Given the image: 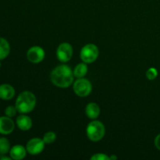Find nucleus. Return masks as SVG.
Segmentation results:
<instances>
[{"label": "nucleus", "instance_id": "f257e3e1", "mask_svg": "<svg viewBox=\"0 0 160 160\" xmlns=\"http://www.w3.org/2000/svg\"><path fill=\"white\" fill-rule=\"evenodd\" d=\"M73 70L69 66L62 64L55 67L50 73V79L55 86L60 88H69L73 83Z\"/></svg>", "mask_w": 160, "mask_h": 160}, {"label": "nucleus", "instance_id": "f03ea898", "mask_svg": "<svg viewBox=\"0 0 160 160\" xmlns=\"http://www.w3.org/2000/svg\"><path fill=\"white\" fill-rule=\"evenodd\" d=\"M37 99L33 92L29 91L22 92L16 99L15 106L17 112L21 114H27L32 112L35 108Z\"/></svg>", "mask_w": 160, "mask_h": 160}, {"label": "nucleus", "instance_id": "7ed1b4c3", "mask_svg": "<svg viewBox=\"0 0 160 160\" xmlns=\"http://www.w3.org/2000/svg\"><path fill=\"white\" fill-rule=\"evenodd\" d=\"M87 136L90 141L97 142L101 141L106 134V128L102 122L93 120L88 123L86 129Z\"/></svg>", "mask_w": 160, "mask_h": 160}, {"label": "nucleus", "instance_id": "20e7f679", "mask_svg": "<svg viewBox=\"0 0 160 160\" xmlns=\"http://www.w3.org/2000/svg\"><path fill=\"white\" fill-rule=\"evenodd\" d=\"M99 50L95 44H87L81 50L80 57L85 63H92L95 62L98 57Z\"/></svg>", "mask_w": 160, "mask_h": 160}, {"label": "nucleus", "instance_id": "39448f33", "mask_svg": "<svg viewBox=\"0 0 160 160\" xmlns=\"http://www.w3.org/2000/svg\"><path fill=\"white\" fill-rule=\"evenodd\" d=\"M74 93L79 97H87L92 92V83L86 78H78L74 81L73 85Z\"/></svg>", "mask_w": 160, "mask_h": 160}, {"label": "nucleus", "instance_id": "423d86ee", "mask_svg": "<svg viewBox=\"0 0 160 160\" xmlns=\"http://www.w3.org/2000/svg\"><path fill=\"white\" fill-rule=\"evenodd\" d=\"M73 52V50L72 45L67 42H63L58 46L56 50V56L60 62H67L71 59Z\"/></svg>", "mask_w": 160, "mask_h": 160}, {"label": "nucleus", "instance_id": "0eeeda50", "mask_svg": "<svg viewBox=\"0 0 160 160\" xmlns=\"http://www.w3.org/2000/svg\"><path fill=\"white\" fill-rule=\"evenodd\" d=\"M45 142L43 139L39 138H34L28 142L26 145V149L29 154L32 156H36L43 152L45 148Z\"/></svg>", "mask_w": 160, "mask_h": 160}, {"label": "nucleus", "instance_id": "6e6552de", "mask_svg": "<svg viewBox=\"0 0 160 160\" xmlns=\"http://www.w3.org/2000/svg\"><path fill=\"white\" fill-rule=\"evenodd\" d=\"M45 56V50L38 45L31 47L27 52V58L32 63H39L44 60Z\"/></svg>", "mask_w": 160, "mask_h": 160}, {"label": "nucleus", "instance_id": "1a4fd4ad", "mask_svg": "<svg viewBox=\"0 0 160 160\" xmlns=\"http://www.w3.org/2000/svg\"><path fill=\"white\" fill-rule=\"evenodd\" d=\"M14 128H15V123L12 118L6 116L0 117V134L7 135L14 131Z\"/></svg>", "mask_w": 160, "mask_h": 160}, {"label": "nucleus", "instance_id": "9d476101", "mask_svg": "<svg viewBox=\"0 0 160 160\" xmlns=\"http://www.w3.org/2000/svg\"><path fill=\"white\" fill-rule=\"evenodd\" d=\"M16 124L20 130L23 131H29L32 128V120L26 114L18 116L16 120Z\"/></svg>", "mask_w": 160, "mask_h": 160}, {"label": "nucleus", "instance_id": "9b49d317", "mask_svg": "<svg viewBox=\"0 0 160 160\" xmlns=\"http://www.w3.org/2000/svg\"><path fill=\"white\" fill-rule=\"evenodd\" d=\"M15 89L9 84H0V98L2 100H11L15 96Z\"/></svg>", "mask_w": 160, "mask_h": 160}, {"label": "nucleus", "instance_id": "f8f14e48", "mask_svg": "<svg viewBox=\"0 0 160 160\" xmlns=\"http://www.w3.org/2000/svg\"><path fill=\"white\" fill-rule=\"evenodd\" d=\"M26 148L21 145H16L10 148L9 156L14 160H21L26 157L27 155Z\"/></svg>", "mask_w": 160, "mask_h": 160}, {"label": "nucleus", "instance_id": "ddd939ff", "mask_svg": "<svg viewBox=\"0 0 160 160\" xmlns=\"http://www.w3.org/2000/svg\"><path fill=\"white\" fill-rule=\"evenodd\" d=\"M85 113L89 119L95 120L100 114V108L95 102H90L86 106Z\"/></svg>", "mask_w": 160, "mask_h": 160}, {"label": "nucleus", "instance_id": "4468645a", "mask_svg": "<svg viewBox=\"0 0 160 160\" xmlns=\"http://www.w3.org/2000/svg\"><path fill=\"white\" fill-rule=\"evenodd\" d=\"M10 52V45L4 38L0 37V60L6 59Z\"/></svg>", "mask_w": 160, "mask_h": 160}, {"label": "nucleus", "instance_id": "2eb2a0df", "mask_svg": "<svg viewBox=\"0 0 160 160\" xmlns=\"http://www.w3.org/2000/svg\"><path fill=\"white\" fill-rule=\"evenodd\" d=\"M88 70V68L87 63L85 62H81V63L78 64V65L75 67L74 70H73V75H74L75 78H82L85 77V75L87 74Z\"/></svg>", "mask_w": 160, "mask_h": 160}, {"label": "nucleus", "instance_id": "dca6fc26", "mask_svg": "<svg viewBox=\"0 0 160 160\" xmlns=\"http://www.w3.org/2000/svg\"><path fill=\"white\" fill-rule=\"evenodd\" d=\"M10 143L6 138H0V155H6L10 151Z\"/></svg>", "mask_w": 160, "mask_h": 160}, {"label": "nucleus", "instance_id": "f3484780", "mask_svg": "<svg viewBox=\"0 0 160 160\" xmlns=\"http://www.w3.org/2000/svg\"><path fill=\"white\" fill-rule=\"evenodd\" d=\"M56 134L53 131H48L43 136V141L45 144H52L56 141Z\"/></svg>", "mask_w": 160, "mask_h": 160}, {"label": "nucleus", "instance_id": "a211bd4d", "mask_svg": "<svg viewBox=\"0 0 160 160\" xmlns=\"http://www.w3.org/2000/svg\"><path fill=\"white\" fill-rule=\"evenodd\" d=\"M158 76V70L154 67H151L146 71V78L149 81H153Z\"/></svg>", "mask_w": 160, "mask_h": 160}, {"label": "nucleus", "instance_id": "6ab92c4d", "mask_svg": "<svg viewBox=\"0 0 160 160\" xmlns=\"http://www.w3.org/2000/svg\"><path fill=\"white\" fill-rule=\"evenodd\" d=\"M17 109L16 108V106H9L5 109V115L6 117H9L10 118H12V117H15L17 115Z\"/></svg>", "mask_w": 160, "mask_h": 160}, {"label": "nucleus", "instance_id": "aec40b11", "mask_svg": "<svg viewBox=\"0 0 160 160\" xmlns=\"http://www.w3.org/2000/svg\"><path fill=\"white\" fill-rule=\"evenodd\" d=\"M91 160H110L109 156L104 153H96L91 157Z\"/></svg>", "mask_w": 160, "mask_h": 160}, {"label": "nucleus", "instance_id": "412c9836", "mask_svg": "<svg viewBox=\"0 0 160 160\" xmlns=\"http://www.w3.org/2000/svg\"><path fill=\"white\" fill-rule=\"evenodd\" d=\"M154 144L156 148L160 151V134H158V135L156 137V138H155Z\"/></svg>", "mask_w": 160, "mask_h": 160}, {"label": "nucleus", "instance_id": "4be33fe9", "mask_svg": "<svg viewBox=\"0 0 160 160\" xmlns=\"http://www.w3.org/2000/svg\"><path fill=\"white\" fill-rule=\"evenodd\" d=\"M0 159L1 160H10V159H12V158L10 157V156H5V155H2V157H0Z\"/></svg>", "mask_w": 160, "mask_h": 160}, {"label": "nucleus", "instance_id": "5701e85b", "mask_svg": "<svg viewBox=\"0 0 160 160\" xmlns=\"http://www.w3.org/2000/svg\"><path fill=\"white\" fill-rule=\"evenodd\" d=\"M109 159H110V160H116L117 159V156H114V155H112V156H109Z\"/></svg>", "mask_w": 160, "mask_h": 160}, {"label": "nucleus", "instance_id": "b1692460", "mask_svg": "<svg viewBox=\"0 0 160 160\" xmlns=\"http://www.w3.org/2000/svg\"><path fill=\"white\" fill-rule=\"evenodd\" d=\"M1 65H2V64H1V62H0V67H1Z\"/></svg>", "mask_w": 160, "mask_h": 160}]
</instances>
